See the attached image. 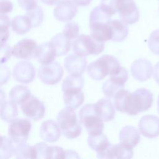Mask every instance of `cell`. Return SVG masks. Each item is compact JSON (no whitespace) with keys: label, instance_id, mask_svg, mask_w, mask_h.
<instances>
[{"label":"cell","instance_id":"obj_1","mask_svg":"<svg viewBox=\"0 0 159 159\" xmlns=\"http://www.w3.org/2000/svg\"><path fill=\"white\" fill-rule=\"evenodd\" d=\"M153 101L152 93L144 88L137 89L132 93L122 88L114 96V106L117 111L131 116L147 111Z\"/></svg>","mask_w":159,"mask_h":159},{"label":"cell","instance_id":"obj_2","mask_svg":"<svg viewBox=\"0 0 159 159\" xmlns=\"http://www.w3.org/2000/svg\"><path fill=\"white\" fill-rule=\"evenodd\" d=\"M111 17L112 16L100 6L95 7L91 11L89 16V26L91 36L94 39L101 42L112 39Z\"/></svg>","mask_w":159,"mask_h":159},{"label":"cell","instance_id":"obj_3","mask_svg":"<svg viewBox=\"0 0 159 159\" xmlns=\"http://www.w3.org/2000/svg\"><path fill=\"white\" fill-rule=\"evenodd\" d=\"M120 63L114 56L104 55L89 63L87 68L89 76L94 80H102L107 75H112L120 68Z\"/></svg>","mask_w":159,"mask_h":159},{"label":"cell","instance_id":"obj_4","mask_svg":"<svg viewBox=\"0 0 159 159\" xmlns=\"http://www.w3.org/2000/svg\"><path fill=\"white\" fill-rule=\"evenodd\" d=\"M57 119L62 134L66 138L75 139L81 134L82 129L73 108L66 106L61 110L57 115Z\"/></svg>","mask_w":159,"mask_h":159},{"label":"cell","instance_id":"obj_5","mask_svg":"<svg viewBox=\"0 0 159 159\" xmlns=\"http://www.w3.org/2000/svg\"><path fill=\"white\" fill-rule=\"evenodd\" d=\"M80 122L82 124L89 135L102 134L104 129L103 120L97 114L94 104H86L79 112Z\"/></svg>","mask_w":159,"mask_h":159},{"label":"cell","instance_id":"obj_6","mask_svg":"<svg viewBox=\"0 0 159 159\" xmlns=\"http://www.w3.org/2000/svg\"><path fill=\"white\" fill-rule=\"evenodd\" d=\"M104 48V43L94 39L91 36L80 35L73 42V49L75 54L85 57L89 55H98Z\"/></svg>","mask_w":159,"mask_h":159},{"label":"cell","instance_id":"obj_7","mask_svg":"<svg viewBox=\"0 0 159 159\" xmlns=\"http://www.w3.org/2000/svg\"><path fill=\"white\" fill-rule=\"evenodd\" d=\"M31 126L30 122L27 119H16L11 122L8 134L14 145L27 142Z\"/></svg>","mask_w":159,"mask_h":159},{"label":"cell","instance_id":"obj_8","mask_svg":"<svg viewBox=\"0 0 159 159\" xmlns=\"http://www.w3.org/2000/svg\"><path fill=\"white\" fill-rule=\"evenodd\" d=\"M115 8L120 20L126 25L133 24L139 20V11L134 0H116Z\"/></svg>","mask_w":159,"mask_h":159},{"label":"cell","instance_id":"obj_9","mask_svg":"<svg viewBox=\"0 0 159 159\" xmlns=\"http://www.w3.org/2000/svg\"><path fill=\"white\" fill-rule=\"evenodd\" d=\"M63 70L61 65L54 62L47 65H42L38 70L39 77L41 81L48 85H53L58 83L61 79Z\"/></svg>","mask_w":159,"mask_h":159},{"label":"cell","instance_id":"obj_10","mask_svg":"<svg viewBox=\"0 0 159 159\" xmlns=\"http://www.w3.org/2000/svg\"><path fill=\"white\" fill-rule=\"evenodd\" d=\"M21 109L24 114L27 117L38 120L42 119L45 114V107L43 102L33 95L22 104Z\"/></svg>","mask_w":159,"mask_h":159},{"label":"cell","instance_id":"obj_11","mask_svg":"<svg viewBox=\"0 0 159 159\" xmlns=\"http://www.w3.org/2000/svg\"><path fill=\"white\" fill-rule=\"evenodd\" d=\"M37 48V45L35 40L24 39L19 41L11 48V54L17 58L28 60L35 57Z\"/></svg>","mask_w":159,"mask_h":159},{"label":"cell","instance_id":"obj_12","mask_svg":"<svg viewBox=\"0 0 159 159\" xmlns=\"http://www.w3.org/2000/svg\"><path fill=\"white\" fill-rule=\"evenodd\" d=\"M76 4L72 0H62L53 10V16L56 19L61 22L71 20L76 14Z\"/></svg>","mask_w":159,"mask_h":159},{"label":"cell","instance_id":"obj_13","mask_svg":"<svg viewBox=\"0 0 159 159\" xmlns=\"http://www.w3.org/2000/svg\"><path fill=\"white\" fill-rule=\"evenodd\" d=\"M139 130L142 135L149 139L159 135V118L154 115L143 116L139 123Z\"/></svg>","mask_w":159,"mask_h":159},{"label":"cell","instance_id":"obj_14","mask_svg":"<svg viewBox=\"0 0 159 159\" xmlns=\"http://www.w3.org/2000/svg\"><path fill=\"white\" fill-rule=\"evenodd\" d=\"M35 75L33 65L28 61H20L14 67L13 76L18 82L28 84L34 80Z\"/></svg>","mask_w":159,"mask_h":159},{"label":"cell","instance_id":"obj_15","mask_svg":"<svg viewBox=\"0 0 159 159\" xmlns=\"http://www.w3.org/2000/svg\"><path fill=\"white\" fill-rule=\"evenodd\" d=\"M130 70L134 78L140 81H144L151 77L153 68L150 61L140 58L133 62Z\"/></svg>","mask_w":159,"mask_h":159},{"label":"cell","instance_id":"obj_16","mask_svg":"<svg viewBox=\"0 0 159 159\" xmlns=\"http://www.w3.org/2000/svg\"><path fill=\"white\" fill-rule=\"evenodd\" d=\"M86 60L83 57L76 54H70L67 56L64 61L66 70L71 75H81L86 68Z\"/></svg>","mask_w":159,"mask_h":159},{"label":"cell","instance_id":"obj_17","mask_svg":"<svg viewBox=\"0 0 159 159\" xmlns=\"http://www.w3.org/2000/svg\"><path fill=\"white\" fill-rule=\"evenodd\" d=\"M60 129L53 120L44 121L40 129V136L43 140L53 143L57 141L60 137Z\"/></svg>","mask_w":159,"mask_h":159},{"label":"cell","instance_id":"obj_18","mask_svg":"<svg viewBox=\"0 0 159 159\" xmlns=\"http://www.w3.org/2000/svg\"><path fill=\"white\" fill-rule=\"evenodd\" d=\"M56 57V51L50 42L43 43L37 48L35 57L42 65L53 63Z\"/></svg>","mask_w":159,"mask_h":159},{"label":"cell","instance_id":"obj_19","mask_svg":"<svg viewBox=\"0 0 159 159\" xmlns=\"http://www.w3.org/2000/svg\"><path fill=\"white\" fill-rule=\"evenodd\" d=\"M119 140L122 144L133 148L140 142V136L135 127L131 125L124 127L119 132Z\"/></svg>","mask_w":159,"mask_h":159},{"label":"cell","instance_id":"obj_20","mask_svg":"<svg viewBox=\"0 0 159 159\" xmlns=\"http://www.w3.org/2000/svg\"><path fill=\"white\" fill-rule=\"evenodd\" d=\"M88 143L91 149L96 152V157L101 158L104 157L106 150L111 145L107 137L103 134L96 135H89Z\"/></svg>","mask_w":159,"mask_h":159},{"label":"cell","instance_id":"obj_21","mask_svg":"<svg viewBox=\"0 0 159 159\" xmlns=\"http://www.w3.org/2000/svg\"><path fill=\"white\" fill-rule=\"evenodd\" d=\"M62 91L64 102L67 107L75 109L80 106L84 101V94L81 88H70Z\"/></svg>","mask_w":159,"mask_h":159},{"label":"cell","instance_id":"obj_22","mask_svg":"<svg viewBox=\"0 0 159 159\" xmlns=\"http://www.w3.org/2000/svg\"><path fill=\"white\" fill-rule=\"evenodd\" d=\"M97 114L104 122L112 120L115 116V110L111 101L108 98H102L94 104Z\"/></svg>","mask_w":159,"mask_h":159},{"label":"cell","instance_id":"obj_23","mask_svg":"<svg viewBox=\"0 0 159 159\" xmlns=\"http://www.w3.org/2000/svg\"><path fill=\"white\" fill-rule=\"evenodd\" d=\"M132 148H130L121 143L111 145L106 150L104 157L106 158H130L133 157Z\"/></svg>","mask_w":159,"mask_h":159},{"label":"cell","instance_id":"obj_24","mask_svg":"<svg viewBox=\"0 0 159 159\" xmlns=\"http://www.w3.org/2000/svg\"><path fill=\"white\" fill-rule=\"evenodd\" d=\"M50 42L53 46L57 56L65 55L70 50L71 40L62 33L55 35L51 39Z\"/></svg>","mask_w":159,"mask_h":159},{"label":"cell","instance_id":"obj_25","mask_svg":"<svg viewBox=\"0 0 159 159\" xmlns=\"http://www.w3.org/2000/svg\"><path fill=\"white\" fill-rule=\"evenodd\" d=\"M29 89L22 85H17L11 89L9 92V98L16 104H22L30 96Z\"/></svg>","mask_w":159,"mask_h":159},{"label":"cell","instance_id":"obj_26","mask_svg":"<svg viewBox=\"0 0 159 159\" xmlns=\"http://www.w3.org/2000/svg\"><path fill=\"white\" fill-rule=\"evenodd\" d=\"M18 114L16 104L12 101H4L0 107V118L6 122L11 123L14 120Z\"/></svg>","mask_w":159,"mask_h":159},{"label":"cell","instance_id":"obj_27","mask_svg":"<svg viewBox=\"0 0 159 159\" xmlns=\"http://www.w3.org/2000/svg\"><path fill=\"white\" fill-rule=\"evenodd\" d=\"M111 26L112 30V38L111 40L121 42L127 37L129 33V29L126 24L120 20H111Z\"/></svg>","mask_w":159,"mask_h":159},{"label":"cell","instance_id":"obj_28","mask_svg":"<svg viewBox=\"0 0 159 159\" xmlns=\"http://www.w3.org/2000/svg\"><path fill=\"white\" fill-rule=\"evenodd\" d=\"M12 30L19 35L27 33L32 27L29 19L24 16H17L12 19L11 22Z\"/></svg>","mask_w":159,"mask_h":159},{"label":"cell","instance_id":"obj_29","mask_svg":"<svg viewBox=\"0 0 159 159\" xmlns=\"http://www.w3.org/2000/svg\"><path fill=\"white\" fill-rule=\"evenodd\" d=\"M14 155L17 158H37L35 148L25 143L14 145Z\"/></svg>","mask_w":159,"mask_h":159},{"label":"cell","instance_id":"obj_30","mask_svg":"<svg viewBox=\"0 0 159 159\" xmlns=\"http://www.w3.org/2000/svg\"><path fill=\"white\" fill-rule=\"evenodd\" d=\"M25 16L29 19L32 27L39 26L42 24L44 17L42 8L38 6L35 9L27 11Z\"/></svg>","mask_w":159,"mask_h":159},{"label":"cell","instance_id":"obj_31","mask_svg":"<svg viewBox=\"0 0 159 159\" xmlns=\"http://www.w3.org/2000/svg\"><path fill=\"white\" fill-rule=\"evenodd\" d=\"M11 20L6 14L0 13V43H5L9 37Z\"/></svg>","mask_w":159,"mask_h":159},{"label":"cell","instance_id":"obj_32","mask_svg":"<svg viewBox=\"0 0 159 159\" xmlns=\"http://www.w3.org/2000/svg\"><path fill=\"white\" fill-rule=\"evenodd\" d=\"M84 80L81 75H70L67 76L63 81L61 89L62 91L70 88H83Z\"/></svg>","mask_w":159,"mask_h":159},{"label":"cell","instance_id":"obj_33","mask_svg":"<svg viewBox=\"0 0 159 159\" xmlns=\"http://www.w3.org/2000/svg\"><path fill=\"white\" fill-rule=\"evenodd\" d=\"M15 146L12 140L6 137L0 148V158H9L14 155Z\"/></svg>","mask_w":159,"mask_h":159},{"label":"cell","instance_id":"obj_34","mask_svg":"<svg viewBox=\"0 0 159 159\" xmlns=\"http://www.w3.org/2000/svg\"><path fill=\"white\" fill-rule=\"evenodd\" d=\"M109 80L124 88L125 82L128 79L127 70L124 67H120L119 70L114 74L110 76Z\"/></svg>","mask_w":159,"mask_h":159},{"label":"cell","instance_id":"obj_35","mask_svg":"<svg viewBox=\"0 0 159 159\" xmlns=\"http://www.w3.org/2000/svg\"><path fill=\"white\" fill-rule=\"evenodd\" d=\"M121 86L117 85V84L114 83L109 79L106 80L102 85V91L103 93L108 98H112L115 96L116 93L122 89Z\"/></svg>","mask_w":159,"mask_h":159},{"label":"cell","instance_id":"obj_36","mask_svg":"<svg viewBox=\"0 0 159 159\" xmlns=\"http://www.w3.org/2000/svg\"><path fill=\"white\" fill-rule=\"evenodd\" d=\"M45 158H65V150L58 146H47Z\"/></svg>","mask_w":159,"mask_h":159},{"label":"cell","instance_id":"obj_37","mask_svg":"<svg viewBox=\"0 0 159 159\" xmlns=\"http://www.w3.org/2000/svg\"><path fill=\"white\" fill-rule=\"evenodd\" d=\"M78 33L79 26L75 22H70L66 24L63 30V35L70 40L76 38L78 35Z\"/></svg>","mask_w":159,"mask_h":159},{"label":"cell","instance_id":"obj_38","mask_svg":"<svg viewBox=\"0 0 159 159\" xmlns=\"http://www.w3.org/2000/svg\"><path fill=\"white\" fill-rule=\"evenodd\" d=\"M148 45L153 53L159 55V29L152 32L148 40Z\"/></svg>","mask_w":159,"mask_h":159},{"label":"cell","instance_id":"obj_39","mask_svg":"<svg viewBox=\"0 0 159 159\" xmlns=\"http://www.w3.org/2000/svg\"><path fill=\"white\" fill-rule=\"evenodd\" d=\"M11 48L5 43H0V65L6 63L11 56Z\"/></svg>","mask_w":159,"mask_h":159},{"label":"cell","instance_id":"obj_40","mask_svg":"<svg viewBox=\"0 0 159 159\" xmlns=\"http://www.w3.org/2000/svg\"><path fill=\"white\" fill-rule=\"evenodd\" d=\"M19 5L25 11H30L37 6V0H17Z\"/></svg>","mask_w":159,"mask_h":159},{"label":"cell","instance_id":"obj_41","mask_svg":"<svg viewBox=\"0 0 159 159\" xmlns=\"http://www.w3.org/2000/svg\"><path fill=\"white\" fill-rule=\"evenodd\" d=\"M10 76L11 71L9 68L4 65H0V86L7 83Z\"/></svg>","mask_w":159,"mask_h":159},{"label":"cell","instance_id":"obj_42","mask_svg":"<svg viewBox=\"0 0 159 159\" xmlns=\"http://www.w3.org/2000/svg\"><path fill=\"white\" fill-rule=\"evenodd\" d=\"M13 9V4L9 0H0V13L7 14Z\"/></svg>","mask_w":159,"mask_h":159},{"label":"cell","instance_id":"obj_43","mask_svg":"<svg viewBox=\"0 0 159 159\" xmlns=\"http://www.w3.org/2000/svg\"><path fill=\"white\" fill-rule=\"evenodd\" d=\"M153 78L155 81L159 84V62H158L154 66Z\"/></svg>","mask_w":159,"mask_h":159},{"label":"cell","instance_id":"obj_44","mask_svg":"<svg viewBox=\"0 0 159 159\" xmlns=\"http://www.w3.org/2000/svg\"><path fill=\"white\" fill-rule=\"evenodd\" d=\"M65 158H80L78 153L73 150H65Z\"/></svg>","mask_w":159,"mask_h":159},{"label":"cell","instance_id":"obj_45","mask_svg":"<svg viewBox=\"0 0 159 159\" xmlns=\"http://www.w3.org/2000/svg\"><path fill=\"white\" fill-rule=\"evenodd\" d=\"M78 6H86L90 4L92 0H73Z\"/></svg>","mask_w":159,"mask_h":159},{"label":"cell","instance_id":"obj_46","mask_svg":"<svg viewBox=\"0 0 159 159\" xmlns=\"http://www.w3.org/2000/svg\"><path fill=\"white\" fill-rule=\"evenodd\" d=\"M41 1L45 4L53 6L57 4L60 1V0H41Z\"/></svg>","mask_w":159,"mask_h":159},{"label":"cell","instance_id":"obj_47","mask_svg":"<svg viewBox=\"0 0 159 159\" xmlns=\"http://www.w3.org/2000/svg\"><path fill=\"white\" fill-rule=\"evenodd\" d=\"M6 98V94L5 93L0 89V106L5 101Z\"/></svg>","mask_w":159,"mask_h":159},{"label":"cell","instance_id":"obj_48","mask_svg":"<svg viewBox=\"0 0 159 159\" xmlns=\"http://www.w3.org/2000/svg\"><path fill=\"white\" fill-rule=\"evenodd\" d=\"M4 138L5 137L4 136H2L0 135V148H1L3 143H4Z\"/></svg>","mask_w":159,"mask_h":159},{"label":"cell","instance_id":"obj_49","mask_svg":"<svg viewBox=\"0 0 159 159\" xmlns=\"http://www.w3.org/2000/svg\"><path fill=\"white\" fill-rule=\"evenodd\" d=\"M157 111H158V113L159 114V96L157 100Z\"/></svg>","mask_w":159,"mask_h":159}]
</instances>
